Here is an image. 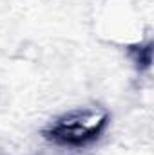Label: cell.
Segmentation results:
<instances>
[{
    "label": "cell",
    "instance_id": "obj_1",
    "mask_svg": "<svg viewBox=\"0 0 154 155\" xmlns=\"http://www.w3.org/2000/svg\"><path fill=\"white\" fill-rule=\"evenodd\" d=\"M109 124V114L102 108H76L56 117L44 137L65 148H82L96 141Z\"/></svg>",
    "mask_w": 154,
    "mask_h": 155
}]
</instances>
